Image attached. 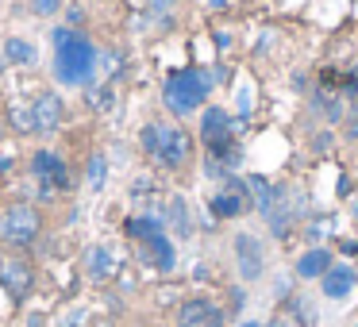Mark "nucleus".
Returning a JSON list of instances; mask_svg holds the SVG:
<instances>
[{
    "instance_id": "24",
    "label": "nucleus",
    "mask_w": 358,
    "mask_h": 327,
    "mask_svg": "<svg viewBox=\"0 0 358 327\" xmlns=\"http://www.w3.org/2000/svg\"><path fill=\"white\" fill-rule=\"evenodd\" d=\"M312 147H316V150H331V135H316V139H312Z\"/></svg>"
},
{
    "instance_id": "20",
    "label": "nucleus",
    "mask_w": 358,
    "mask_h": 327,
    "mask_svg": "<svg viewBox=\"0 0 358 327\" xmlns=\"http://www.w3.org/2000/svg\"><path fill=\"white\" fill-rule=\"evenodd\" d=\"M112 85H101V89H89V108L93 112H108L112 108Z\"/></svg>"
},
{
    "instance_id": "26",
    "label": "nucleus",
    "mask_w": 358,
    "mask_h": 327,
    "mask_svg": "<svg viewBox=\"0 0 358 327\" xmlns=\"http://www.w3.org/2000/svg\"><path fill=\"white\" fill-rule=\"evenodd\" d=\"M93 327H116L112 319H93Z\"/></svg>"
},
{
    "instance_id": "17",
    "label": "nucleus",
    "mask_w": 358,
    "mask_h": 327,
    "mask_svg": "<svg viewBox=\"0 0 358 327\" xmlns=\"http://www.w3.org/2000/svg\"><path fill=\"white\" fill-rule=\"evenodd\" d=\"M166 219H170V227L185 239V235H193V224H189V208L181 196H170V204H166Z\"/></svg>"
},
{
    "instance_id": "10",
    "label": "nucleus",
    "mask_w": 358,
    "mask_h": 327,
    "mask_svg": "<svg viewBox=\"0 0 358 327\" xmlns=\"http://www.w3.org/2000/svg\"><path fill=\"white\" fill-rule=\"evenodd\" d=\"M178 327H224V312L208 296H189L178 308Z\"/></svg>"
},
{
    "instance_id": "8",
    "label": "nucleus",
    "mask_w": 358,
    "mask_h": 327,
    "mask_svg": "<svg viewBox=\"0 0 358 327\" xmlns=\"http://www.w3.org/2000/svg\"><path fill=\"white\" fill-rule=\"evenodd\" d=\"M31 173L39 177L43 196H55L58 189H70V170H66V162L58 154H50V150H35L31 154Z\"/></svg>"
},
{
    "instance_id": "27",
    "label": "nucleus",
    "mask_w": 358,
    "mask_h": 327,
    "mask_svg": "<svg viewBox=\"0 0 358 327\" xmlns=\"http://www.w3.org/2000/svg\"><path fill=\"white\" fill-rule=\"evenodd\" d=\"M243 327H258V324H243Z\"/></svg>"
},
{
    "instance_id": "23",
    "label": "nucleus",
    "mask_w": 358,
    "mask_h": 327,
    "mask_svg": "<svg viewBox=\"0 0 358 327\" xmlns=\"http://www.w3.org/2000/svg\"><path fill=\"white\" fill-rule=\"evenodd\" d=\"M347 139H350V143H358V112L347 119Z\"/></svg>"
},
{
    "instance_id": "12",
    "label": "nucleus",
    "mask_w": 358,
    "mask_h": 327,
    "mask_svg": "<svg viewBox=\"0 0 358 327\" xmlns=\"http://www.w3.org/2000/svg\"><path fill=\"white\" fill-rule=\"evenodd\" d=\"M327 270H331V250L327 247H312L296 258V277H304V281H320Z\"/></svg>"
},
{
    "instance_id": "4",
    "label": "nucleus",
    "mask_w": 358,
    "mask_h": 327,
    "mask_svg": "<svg viewBox=\"0 0 358 327\" xmlns=\"http://www.w3.org/2000/svg\"><path fill=\"white\" fill-rule=\"evenodd\" d=\"M162 96H166V108L178 112V116H189V112L201 108V101L208 96V81L201 78L196 70H173L162 85Z\"/></svg>"
},
{
    "instance_id": "16",
    "label": "nucleus",
    "mask_w": 358,
    "mask_h": 327,
    "mask_svg": "<svg viewBox=\"0 0 358 327\" xmlns=\"http://www.w3.org/2000/svg\"><path fill=\"white\" fill-rule=\"evenodd\" d=\"M4 58L12 66H35V47L20 35H12V39H4Z\"/></svg>"
},
{
    "instance_id": "22",
    "label": "nucleus",
    "mask_w": 358,
    "mask_h": 327,
    "mask_svg": "<svg viewBox=\"0 0 358 327\" xmlns=\"http://www.w3.org/2000/svg\"><path fill=\"white\" fill-rule=\"evenodd\" d=\"M12 166H16V150H12V147H0V173H8Z\"/></svg>"
},
{
    "instance_id": "5",
    "label": "nucleus",
    "mask_w": 358,
    "mask_h": 327,
    "mask_svg": "<svg viewBox=\"0 0 358 327\" xmlns=\"http://www.w3.org/2000/svg\"><path fill=\"white\" fill-rule=\"evenodd\" d=\"M231 116L224 108H204L201 112V143L212 150V158H224V166H239V150L231 147Z\"/></svg>"
},
{
    "instance_id": "25",
    "label": "nucleus",
    "mask_w": 358,
    "mask_h": 327,
    "mask_svg": "<svg viewBox=\"0 0 358 327\" xmlns=\"http://www.w3.org/2000/svg\"><path fill=\"white\" fill-rule=\"evenodd\" d=\"M4 131H8V116H0V139H4Z\"/></svg>"
},
{
    "instance_id": "19",
    "label": "nucleus",
    "mask_w": 358,
    "mask_h": 327,
    "mask_svg": "<svg viewBox=\"0 0 358 327\" xmlns=\"http://www.w3.org/2000/svg\"><path fill=\"white\" fill-rule=\"evenodd\" d=\"M104 177H108V158H104V154H93V158L85 162V181L93 185V193H96V189H104Z\"/></svg>"
},
{
    "instance_id": "18",
    "label": "nucleus",
    "mask_w": 358,
    "mask_h": 327,
    "mask_svg": "<svg viewBox=\"0 0 358 327\" xmlns=\"http://www.w3.org/2000/svg\"><path fill=\"white\" fill-rule=\"evenodd\" d=\"M124 231L131 235V239L147 242L150 235H158V231H162V224H158V219H150V216H135V219H127V227H124Z\"/></svg>"
},
{
    "instance_id": "13",
    "label": "nucleus",
    "mask_w": 358,
    "mask_h": 327,
    "mask_svg": "<svg viewBox=\"0 0 358 327\" xmlns=\"http://www.w3.org/2000/svg\"><path fill=\"white\" fill-rule=\"evenodd\" d=\"M358 273L350 270V266H331V270L320 277V289H324V296H331V300H343V296L355 289Z\"/></svg>"
},
{
    "instance_id": "6",
    "label": "nucleus",
    "mask_w": 358,
    "mask_h": 327,
    "mask_svg": "<svg viewBox=\"0 0 358 327\" xmlns=\"http://www.w3.org/2000/svg\"><path fill=\"white\" fill-rule=\"evenodd\" d=\"M62 119H66V101L55 89H47V93H39L31 101V135L47 139V135H55L62 127Z\"/></svg>"
},
{
    "instance_id": "15",
    "label": "nucleus",
    "mask_w": 358,
    "mask_h": 327,
    "mask_svg": "<svg viewBox=\"0 0 358 327\" xmlns=\"http://www.w3.org/2000/svg\"><path fill=\"white\" fill-rule=\"evenodd\" d=\"M266 327H312V316H308V308H304V300H289L285 308H278V316Z\"/></svg>"
},
{
    "instance_id": "11",
    "label": "nucleus",
    "mask_w": 358,
    "mask_h": 327,
    "mask_svg": "<svg viewBox=\"0 0 358 327\" xmlns=\"http://www.w3.org/2000/svg\"><path fill=\"white\" fill-rule=\"evenodd\" d=\"M85 277L93 281V285H104V281H112L120 273V266H116V254H112L108 247H89L85 250Z\"/></svg>"
},
{
    "instance_id": "1",
    "label": "nucleus",
    "mask_w": 358,
    "mask_h": 327,
    "mask_svg": "<svg viewBox=\"0 0 358 327\" xmlns=\"http://www.w3.org/2000/svg\"><path fill=\"white\" fill-rule=\"evenodd\" d=\"M139 143H143V154L150 162H158L162 170H185L193 162V150H196L193 131H185L181 124H162V119L143 127Z\"/></svg>"
},
{
    "instance_id": "2",
    "label": "nucleus",
    "mask_w": 358,
    "mask_h": 327,
    "mask_svg": "<svg viewBox=\"0 0 358 327\" xmlns=\"http://www.w3.org/2000/svg\"><path fill=\"white\" fill-rule=\"evenodd\" d=\"M55 78L62 85H85L93 78V66H96V47L93 39L70 31V27H55Z\"/></svg>"
},
{
    "instance_id": "3",
    "label": "nucleus",
    "mask_w": 358,
    "mask_h": 327,
    "mask_svg": "<svg viewBox=\"0 0 358 327\" xmlns=\"http://www.w3.org/2000/svg\"><path fill=\"white\" fill-rule=\"evenodd\" d=\"M43 235V212L27 201H12L0 208V242L12 250L35 247Z\"/></svg>"
},
{
    "instance_id": "14",
    "label": "nucleus",
    "mask_w": 358,
    "mask_h": 327,
    "mask_svg": "<svg viewBox=\"0 0 358 327\" xmlns=\"http://www.w3.org/2000/svg\"><path fill=\"white\" fill-rule=\"evenodd\" d=\"M143 250H147V258H150V262H155L162 273H170V270H173V262H178V254H173V242L166 239V231L150 235V239L143 242Z\"/></svg>"
},
{
    "instance_id": "21",
    "label": "nucleus",
    "mask_w": 358,
    "mask_h": 327,
    "mask_svg": "<svg viewBox=\"0 0 358 327\" xmlns=\"http://www.w3.org/2000/svg\"><path fill=\"white\" fill-rule=\"evenodd\" d=\"M31 12H35V16H43V20H50V16L62 12V0H31Z\"/></svg>"
},
{
    "instance_id": "7",
    "label": "nucleus",
    "mask_w": 358,
    "mask_h": 327,
    "mask_svg": "<svg viewBox=\"0 0 358 327\" xmlns=\"http://www.w3.org/2000/svg\"><path fill=\"white\" fill-rule=\"evenodd\" d=\"M0 285L8 289V296L16 304H24L35 289V266L27 262V258H16V254L4 258V262H0Z\"/></svg>"
},
{
    "instance_id": "9",
    "label": "nucleus",
    "mask_w": 358,
    "mask_h": 327,
    "mask_svg": "<svg viewBox=\"0 0 358 327\" xmlns=\"http://www.w3.org/2000/svg\"><path fill=\"white\" fill-rule=\"evenodd\" d=\"M235 266H239V277L243 281H258L266 273V250H262V242L255 239V235H247V231H239L235 235Z\"/></svg>"
}]
</instances>
